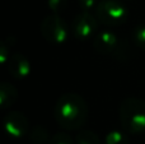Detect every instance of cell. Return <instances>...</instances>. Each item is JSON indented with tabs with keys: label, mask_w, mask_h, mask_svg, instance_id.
Masks as SVG:
<instances>
[{
	"label": "cell",
	"mask_w": 145,
	"mask_h": 144,
	"mask_svg": "<svg viewBox=\"0 0 145 144\" xmlns=\"http://www.w3.org/2000/svg\"><path fill=\"white\" fill-rule=\"evenodd\" d=\"M122 128L131 134L145 133V101L135 97L125 98L118 110Z\"/></svg>",
	"instance_id": "7a4b0ae2"
},
{
	"label": "cell",
	"mask_w": 145,
	"mask_h": 144,
	"mask_svg": "<svg viewBox=\"0 0 145 144\" xmlns=\"http://www.w3.org/2000/svg\"><path fill=\"white\" fill-rule=\"evenodd\" d=\"M98 22L110 27H118L127 22L129 10L120 0H102L95 9Z\"/></svg>",
	"instance_id": "277c9868"
},
{
	"label": "cell",
	"mask_w": 145,
	"mask_h": 144,
	"mask_svg": "<svg viewBox=\"0 0 145 144\" xmlns=\"http://www.w3.org/2000/svg\"><path fill=\"white\" fill-rule=\"evenodd\" d=\"M50 10L56 15H60L68 8V0H47Z\"/></svg>",
	"instance_id": "5bb4252c"
},
{
	"label": "cell",
	"mask_w": 145,
	"mask_h": 144,
	"mask_svg": "<svg viewBox=\"0 0 145 144\" xmlns=\"http://www.w3.org/2000/svg\"><path fill=\"white\" fill-rule=\"evenodd\" d=\"M98 22L95 14L88 12H80L76 14L71 23V32L74 37L79 41H89L98 29Z\"/></svg>",
	"instance_id": "8992f818"
},
{
	"label": "cell",
	"mask_w": 145,
	"mask_h": 144,
	"mask_svg": "<svg viewBox=\"0 0 145 144\" xmlns=\"http://www.w3.org/2000/svg\"><path fill=\"white\" fill-rule=\"evenodd\" d=\"M29 139L33 144H48L51 138L45 126H42V125H35L29 130Z\"/></svg>",
	"instance_id": "30bf717a"
},
{
	"label": "cell",
	"mask_w": 145,
	"mask_h": 144,
	"mask_svg": "<svg viewBox=\"0 0 145 144\" xmlns=\"http://www.w3.org/2000/svg\"><path fill=\"white\" fill-rule=\"evenodd\" d=\"M55 120L63 129L78 130L88 120V105L80 94L68 92L59 97L54 109Z\"/></svg>",
	"instance_id": "6da1fadb"
},
{
	"label": "cell",
	"mask_w": 145,
	"mask_h": 144,
	"mask_svg": "<svg viewBox=\"0 0 145 144\" xmlns=\"http://www.w3.org/2000/svg\"><path fill=\"white\" fill-rule=\"evenodd\" d=\"M48 144H74V142L68 133H56L51 137Z\"/></svg>",
	"instance_id": "9a60e30c"
},
{
	"label": "cell",
	"mask_w": 145,
	"mask_h": 144,
	"mask_svg": "<svg viewBox=\"0 0 145 144\" xmlns=\"http://www.w3.org/2000/svg\"><path fill=\"white\" fill-rule=\"evenodd\" d=\"M103 144H130V140L121 130H112L105 137Z\"/></svg>",
	"instance_id": "8fae6325"
},
{
	"label": "cell",
	"mask_w": 145,
	"mask_h": 144,
	"mask_svg": "<svg viewBox=\"0 0 145 144\" xmlns=\"http://www.w3.org/2000/svg\"><path fill=\"white\" fill-rule=\"evenodd\" d=\"M41 33L46 41L55 45H61L68 41L70 32L66 22L56 14H50L41 23Z\"/></svg>",
	"instance_id": "5b68a950"
},
{
	"label": "cell",
	"mask_w": 145,
	"mask_h": 144,
	"mask_svg": "<svg viewBox=\"0 0 145 144\" xmlns=\"http://www.w3.org/2000/svg\"><path fill=\"white\" fill-rule=\"evenodd\" d=\"M18 98V91L12 83L3 82L0 84V105L3 109L13 106Z\"/></svg>",
	"instance_id": "9c48e42d"
},
{
	"label": "cell",
	"mask_w": 145,
	"mask_h": 144,
	"mask_svg": "<svg viewBox=\"0 0 145 144\" xmlns=\"http://www.w3.org/2000/svg\"><path fill=\"white\" fill-rule=\"evenodd\" d=\"M93 47L97 52L120 61H125L130 55L127 42L112 31H102L97 33L93 38Z\"/></svg>",
	"instance_id": "3957f363"
},
{
	"label": "cell",
	"mask_w": 145,
	"mask_h": 144,
	"mask_svg": "<svg viewBox=\"0 0 145 144\" xmlns=\"http://www.w3.org/2000/svg\"><path fill=\"white\" fill-rule=\"evenodd\" d=\"M5 66H7V70L9 71L10 75L17 81H23V79L28 78L31 70H32L29 60L19 52H13L9 60L5 64Z\"/></svg>",
	"instance_id": "ba28073f"
},
{
	"label": "cell",
	"mask_w": 145,
	"mask_h": 144,
	"mask_svg": "<svg viewBox=\"0 0 145 144\" xmlns=\"http://www.w3.org/2000/svg\"><path fill=\"white\" fill-rule=\"evenodd\" d=\"M133 41L139 48L145 51V24H139L134 28Z\"/></svg>",
	"instance_id": "4fadbf2b"
},
{
	"label": "cell",
	"mask_w": 145,
	"mask_h": 144,
	"mask_svg": "<svg viewBox=\"0 0 145 144\" xmlns=\"http://www.w3.org/2000/svg\"><path fill=\"white\" fill-rule=\"evenodd\" d=\"M98 1L97 0H79V7L82 8V12L90 13L93 9H97Z\"/></svg>",
	"instance_id": "2e32d148"
},
{
	"label": "cell",
	"mask_w": 145,
	"mask_h": 144,
	"mask_svg": "<svg viewBox=\"0 0 145 144\" xmlns=\"http://www.w3.org/2000/svg\"><path fill=\"white\" fill-rule=\"evenodd\" d=\"M4 130L12 139H20L29 133L28 120L22 112L10 111L4 117Z\"/></svg>",
	"instance_id": "52a82bcc"
},
{
	"label": "cell",
	"mask_w": 145,
	"mask_h": 144,
	"mask_svg": "<svg viewBox=\"0 0 145 144\" xmlns=\"http://www.w3.org/2000/svg\"><path fill=\"white\" fill-rule=\"evenodd\" d=\"M10 56H12L10 47H8V46L5 45V42H3L1 46H0V63L5 65V64H7V61L9 60Z\"/></svg>",
	"instance_id": "e0dca14e"
},
{
	"label": "cell",
	"mask_w": 145,
	"mask_h": 144,
	"mask_svg": "<svg viewBox=\"0 0 145 144\" xmlns=\"http://www.w3.org/2000/svg\"><path fill=\"white\" fill-rule=\"evenodd\" d=\"M75 142L76 144H102L99 137L89 130H83V132L78 133Z\"/></svg>",
	"instance_id": "7c38bea8"
}]
</instances>
